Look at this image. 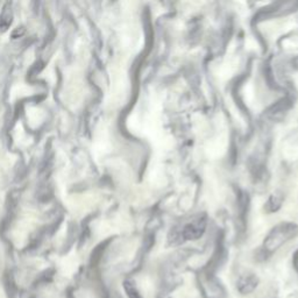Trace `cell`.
<instances>
[{
  "instance_id": "3",
  "label": "cell",
  "mask_w": 298,
  "mask_h": 298,
  "mask_svg": "<svg viewBox=\"0 0 298 298\" xmlns=\"http://www.w3.org/2000/svg\"><path fill=\"white\" fill-rule=\"evenodd\" d=\"M124 287H125V291H126V293H127L128 298H142L140 292H139V290L137 289L136 285H134L133 282L126 281Z\"/></svg>"
},
{
  "instance_id": "2",
  "label": "cell",
  "mask_w": 298,
  "mask_h": 298,
  "mask_svg": "<svg viewBox=\"0 0 298 298\" xmlns=\"http://www.w3.org/2000/svg\"><path fill=\"white\" fill-rule=\"evenodd\" d=\"M258 287V279L254 275H247L238 281V290L241 293H250Z\"/></svg>"
},
{
  "instance_id": "1",
  "label": "cell",
  "mask_w": 298,
  "mask_h": 298,
  "mask_svg": "<svg viewBox=\"0 0 298 298\" xmlns=\"http://www.w3.org/2000/svg\"><path fill=\"white\" fill-rule=\"evenodd\" d=\"M292 235V232L288 230V227H282V231L277 232L275 231L270 236H269L267 241V248L269 250H274L281 246L285 240H288Z\"/></svg>"
},
{
  "instance_id": "4",
  "label": "cell",
  "mask_w": 298,
  "mask_h": 298,
  "mask_svg": "<svg viewBox=\"0 0 298 298\" xmlns=\"http://www.w3.org/2000/svg\"><path fill=\"white\" fill-rule=\"evenodd\" d=\"M12 22V12L11 8H5V11L3 12L2 15H0V26H2L3 30H6V28L10 26Z\"/></svg>"
}]
</instances>
